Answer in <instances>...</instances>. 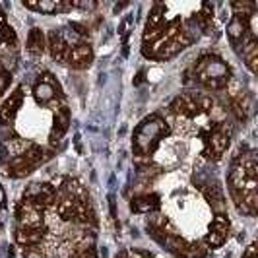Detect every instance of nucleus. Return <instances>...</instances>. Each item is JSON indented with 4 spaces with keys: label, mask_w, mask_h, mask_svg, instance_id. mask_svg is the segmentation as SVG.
I'll list each match as a JSON object with an SVG mask.
<instances>
[{
    "label": "nucleus",
    "mask_w": 258,
    "mask_h": 258,
    "mask_svg": "<svg viewBox=\"0 0 258 258\" xmlns=\"http://www.w3.org/2000/svg\"><path fill=\"white\" fill-rule=\"evenodd\" d=\"M169 134L167 122L161 116H150L134 132V152L138 155H148L159 146V142Z\"/></svg>",
    "instance_id": "1"
},
{
    "label": "nucleus",
    "mask_w": 258,
    "mask_h": 258,
    "mask_svg": "<svg viewBox=\"0 0 258 258\" xmlns=\"http://www.w3.org/2000/svg\"><path fill=\"white\" fill-rule=\"evenodd\" d=\"M194 74L198 76L200 84L206 90H223L229 84V66L225 64L221 58L206 54L198 60V64L194 66Z\"/></svg>",
    "instance_id": "2"
},
{
    "label": "nucleus",
    "mask_w": 258,
    "mask_h": 258,
    "mask_svg": "<svg viewBox=\"0 0 258 258\" xmlns=\"http://www.w3.org/2000/svg\"><path fill=\"white\" fill-rule=\"evenodd\" d=\"M56 210H58V216L66 221H80V223L93 221V210H91L90 202L76 200L64 192L60 194V198L56 202Z\"/></svg>",
    "instance_id": "3"
},
{
    "label": "nucleus",
    "mask_w": 258,
    "mask_h": 258,
    "mask_svg": "<svg viewBox=\"0 0 258 258\" xmlns=\"http://www.w3.org/2000/svg\"><path fill=\"white\" fill-rule=\"evenodd\" d=\"M204 155L208 159L218 161L221 155L225 154V150L229 148V130L225 124H218L216 128H212L208 134H204Z\"/></svg>",
    "instance_id": "4"
},
{
    "label": "nucleus",
    "mask_w": 258,
    "mask_h": 258,
    "mask_svg": "<svg viewBox=\"0 0 258 258\" xmlns=\"http://www.w3.org/2000/svg\"><path fill=\"white\" fill-rule=\"evenodd\" d=\"M24 202H29L31 206L37 208L39 212H43L45 208L52 206L56 202V190L51 184H33L24 194Z\"/></svg>",
    "instance_id": "5"
},
{
    "label": "nucleus",
    "mask_w": 258,
    "mask_h": 258,
    "mask_svg": "<svg viewBox=\"0 0 258 258\" xmlns=\"http://www.w3.org/2000/svg\"><path fill=\"white\" fill-rule=\"evenodd\" d=\"M169 109H171L173 115L188 116V118H194V116L202 113L200 107H198V95H194V93H184V95L175 97L169 105Z\"/></svg>",
    "instance_id": "6"
},
{
    "label": "nucleus",
    "mask_w": 258,
    "mask_h": 258,
    "mask_svg": "<svg viewBox=\"0 0 258 258\" xmlns=\"http://www.w3.org/2000/svg\"><path fill=\"white\" fill-rule=\"evenodd\" d=\"M227 235H229V220H227L225 214H218L210 223V233L206 237V243L212 248L221 246L227 241Z\"/></svg>",
    "instance_id": "7"
},
{
    "label": "nucleus",
    "mask_w": 258,
    "mask_h": 258,
    "mask_svg": "<svg viewBox=\"0 0 258 258\" xmlns=\"http://www.w3.org/2000/svg\"><path fill=\"white\" fill-rule=\"evenodd\" d=\"M91 60H93V51H91L90 45H86V43H80L76 47H72L68 51V56H66V62L72 68H76V70L88 68L91 64Z\"/></svg>",
    "instance_id": "8"
},
{
    "label": "nucleus",
    "mask_w": 258,
    "mask_h": 258,
    "mask_svg": "<svg viewBox=\"0 0 258 258\" xmlns=\"http://www.w3.org/2000/svg\"><path fill=\"white\" fill-rule=\"evenodd\" d=\"M18 221L22 223V227H43V212H39L29 202H22L18 208Z\"/></svg>",
    "instance_id": "9"
},
{
    "label": "nucleus",
    "mask_w": 258,
    "mask_h": 258,
    "mask_svg": "<svg viewBox=\"0 0 258 258\" xmlns=\"http://www.w3.org/2000/svg\"><path fill=\"white\" fill-rule=\"evenodd\" d=\"M22 99H24V93H22V88H18L4 103L0 105V122L2 124H10L12 122L18 109L22 107Z\"/></svg>",
    "instance_id": "10"
},
{
    "label": "nucleus",
    "mask_w": 258,
    "mask_h": 258,
    "mask_svg": "<svg viewBox=\"0 0 258 258\" xmlns=\"http://www.w3.org/2000/svg\"><path fill=\"white\" fill-rule=\"evenodd\" d=\"M171 250L179 258H204L206 256V246L202 243H186L182 239H175L171 245Z\"/></svg>",
    "instance_id": "11"
},
{
    "label": "nucleus",
    "mask_w": 258,
    "mask_h": 258,
    "mask_svg": "<svg viewBox=\"0 0 258 258\" xmlns=\"http://www.w3.org/2000/svg\"><path fill=\"white\" fill-rule=\"evenodd\" d=\"M49 51H51V56L56 62H66L70 47H68L66 39L62 37V33H58V31H51L49 33Z\"/></svg>",
    "instance_id": "12"
},
{
    "label": "nucleus",
    "mask_w": 258,
    "mask_h": 258,
    "mask_svg": "<svg viewBox=\"0 0 258 258\" xmlns=\"http://www.w3.org/2000/svg\"><path fill=\"white\" fill-rule=\"evenodd\" d=\"M70 126V111L66 107H60L54 111V118H52V132H51V140H60L66 134V130Z\"/></svg>",
    "instance_id": "13"
},
{
    "label": "nucleus",
    "mask_w": 258,
    "mask_h": 258,
    "mask_svg": "<svg viewBox=\"0 0 258 258\" xmlns=\"http://www.w3.org/2000/svg\"><path fill=\"white\" fill-rule=\"evenodd\" d=\"M43 237H45L43 227H35V229H31V227H20L16 231V243L22 246H37L43 241Z\"/></svg>",
    "instance_id": "14"
},
{
    "label": "nucleus",
    "mask_w": 258,
    "mask_h": 258,
    "mask_svg": "<svg viewBox=\"0 0 258 258\" xmlns=\"http://www.w3.org/2000/svg\"><path fill=\"white\" fill-rule=\"evenodd\" d=\"M243 58H245L246 66L250 68L252 74H256L258 70V47H256V39L254 35H248L246 33L243 39Z\"/></svg>",
    "instance_id": "15"
},
{
    "label": "nucleus",
    "mask_w": 258,
    "mask_h": 258,
    "mask_svg": "<svg viewBox=\"0 0 258 258\" xmlns=\"http://www.w3.org/2000/svg\"><path fill=\"white\" fill-rule=\"evenodd\" d=\"M132 212L136 214H148V212H154L159 208V196L157 194H142V196H136L132 202H130Z\"/></svg>",
    "instance_id": "16"
},
{
    "label": "nucleus",
    "mask_w": 258,
    "mask_h": 258,
    "mask_svg": "<svg viewBox=\"0 0 258 258\" xmlns=\"http://www.w3.org/2000/svg\"><path fill=\"white\" fill-rule=\"evenodd\" d=\"M204 194H206V200L210 202V206L214 208L218 214H223V212H225V208H227L225 196H223V190H221V186L218 182L210 184L206 190H204Z\"/></svg>",
    "instance_id": "17"
},
{
    "label": "nucleus",
    "mask_w": 258,
    "mask_h": 258,
    "mask_svg": "<svg viewBox=\"0 0 258 258\" xmlns=\"http://www.w3.org/2000/svg\"><path fill=\"white\" fill-rule=\"evenodd\" d=\"M24 6H26L27 10H35V12H41V14H54V12H58V10H64L66 8V4L54 2V0H35V2L26 0Z\"/></svg>",
    "instance_id": "18"
},
{
    "label": "nucleus",
    "mask_w": 258,
    "mask_h": 258,
    "mask_svg": "<svg viewBox=\"0 0 258 258\" xmlns=\"http://www.w3.org/2000/svg\"><path fill=\"white\" fill-rule=\"evenodd\" d=\"M248 31H250L248 29V20H245V18H233L229 22V26H227V35H229L231 43H235V45L239 41H243Z\"/></svg>",
    "instance_id": "19"
},
{
    "label": "nucleus",
    "mask_w": 258,
    "mask_h": 258,
    "mask_svg": "<svg viewBox=\"0 0 258 258\" xmlns=\"http://www.w3.org/2000/svg\"><path fill=\"white\" fill-rule=\"evenodd\" d=\"M27 51L31 54H41L45 51V35L39 27H33L27 35Z\"/></svg>",
    "instance_id": "20"
},
{
    "label": "nucleus",
    "mask_w": 258,
    "mask_h": 258,
    "mask_svg": "<svg viewBox=\"0 0 258 258\" xmlns=\"http://www.w3.org/2000/svg\"><path fill=\"white\" fill-rule=\"evenodd\" d=\"M33 95H35V99H37V103H49L52 97L56 95L54 93V86H52V82H39L37 86H35V90H33Z\"/></svg>",
    "instance_id": "21"
},
{
    "label": "nucleus",
    "mask_w": 258,
    "mask_h": 258,
    "mask_svg": "<svg viewBox=\"0 0 258 258\" xmlns=\"http://www.w3.org/2000/svg\"><path fill=\"white\" fill-rule=\"evenodd\" d=\"M163 14H165V8L163 6H155L154 10L150 12V18H148V24H146V33L150 31H157V29H163Z\"/></svg>",
    "instance_id": "22"
},
{
    "label": "nucleus",
    "mask_w": 258,
    "mask_h": 258,
    "mask_svg": "<svg viewBox=\"0 0 258 258\" xmlns=\"http://www.w3.org/2000/svg\"><path fill=\"white\" fill-rule=\"evenodd\" d=\"M70 258H97V252H95V248H93V243H84V245H80L72 252V256Z\"/></svg>",
    "instance_id": "23"
},
{
    "label": "nucleus",
    "mask_w": 258,
    "mask_h": 258,
    "mask_svg": "<svg viewBox=\"0 0 258 258\" xmlns=\"http://www.w3.org/2000/svg\"><path fill=\"white\" fill-rule=\"evenodd\" d=\"M8 82H10V76H8V72L0 66V95L4 93V90L8 88Z\"/></svg>",
    "instance_id": "24"
},
{
    "label": "nucleus",
    "mask_w": 258,
    "mask_h": 258,
    "mask_svg": "<svg viewBox=\"0 0 258 258\" xmlns=\"http://www.w3.org/2000/svg\"><path fill=\"white\" fill-rule=\"evenodd\" d=\"M130 27H132V18H126V20L122 22V26H120V35H122V41H124V43H126V39H128Z\"/></svg>",
    "instance_id": "25"
},
{
    "label": "nucleus",
    "mask_w": 258,
    "mask_h": 258,
    "mask_svg": "<svg viewBox=\"0 0 258 258\" xmlns=\"http://www.w3.org/2000/svg\"><path fill=\"white\" fill-rule=\"evenodd\" d=\"M243 258H256V245L246 246V250H245V254H243Z\"/></svg>",
    "instance_id": "26"
},
{
    "label": "nucleus",
    "mask_w": 258,
    "mask_h": 258,
    "mask_svg": "<svg viewBox=\"0 0 258 258\" xmlns=\"http://www.w3.org/2000/svg\"><path fill=\"white\" fill-rule=\"evenodd\" d=\"M72 6H78V8H95V2H72Z\"/></svg>",
    "instance_id": "27"
},
{
    "label": "nucleus",
    "mask_w": 258,
    "mask_h": 258,
    "mask_svg": "<svg viewBox=\"0 0 258 258\" xmlns=\"http://www.w3.org/2000/svg\"><path fill=\"white\" fill-rule=\"evenodd\" d=\"M4 204H6V192H4V188L0 186V208H4Z\"/></svg>",
    "instance_id": "28"
},
{
    "label": "nucleus",
    "mask_w": 258,
    "mask_h": 258,
    "mask_svg": "<svg viewBox=\"0 0 258 258\" xmlns=\"http://www.w3.org/2000/svg\"><path fill=\"white\" fill-rule=\"evenodd\" d=\"M4 216H6V210H4V208H0V227L4 225Z\"/></svg>",
    "instance_id": "29"
},
{
    "label": "nucleus",
    "mask_w": 258,
    "mask_h": 258,
    "mask_svg": "<svg viewBox=\"0 0 258 258\" xmlns=\"http://www.w3.org/2000/svg\"><path fill=\"white\" fill-rule=\"evenodd\" d=\"M4 26H6V24H4L2 20H0V41L4 39Z\"/></svg>",
    "instance_id": "30"
},
{
    "label": "nucleus",
    "mask_w": 258,
    "mask_h": 258,
    "mask_svg": "<svg viewBox=\"0 0 258 258\" xmlns=\"http://www.w3.org/2000/svg\"><path fill=\"white\" fill-rule=\"evenodd\" d=\"M27 258H41V254H35V252H29Z\"/></svg>",
    "instance_id": "31"
}]
</instances>
